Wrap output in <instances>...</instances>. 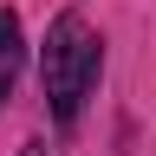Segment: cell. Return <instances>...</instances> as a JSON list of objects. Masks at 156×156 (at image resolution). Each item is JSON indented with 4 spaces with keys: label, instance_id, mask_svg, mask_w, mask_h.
Listing matches in <instances>:
<instances>
[{
    "label": "cell",
    "instance_id": "3957f363",
    "mask_svg": "<svg viewBox=\"0 0 156 156\" xmlns=\"http://www.w3.org/2000/svg\"><path fill=\"white\" fill-rule=\"evenodd\" d=\"M20 156H46V143H39V136H33V143H20Z\"/></svg>",
    "mask_w": 156,
    "mask_h": 156
},
{
    "label": "cell",
    "instance_id": "7a4b0ae2",
    "mask_svg": "<svg viewBox=\"0 0 156 156\" xmlns=\"http://www.w3.org/2000/svg\"><path fill=\"white\" fill-rule=\"evenodd\" d=\"M20 65H26V33H20L13 7H0V111H7V98L20 85Z\"/></svg>",
    "mask_w": 156,
    "mask_h": 156
},
{
    "label": "cell",
    "instance_id": "6da1fadb",
    "mask_svg": "<svg viewBox=\"0 0 156 156\" xmlns=\"http://www.w3.org/2000/svg\"><path fill=\"white\" fill-rule=\"evenodd\" d=\"M98 78H104V39L78 7H65L46 26V46H39V85H46V111L58 130H72L85 117Z\"/></svg>",
    "mask_w": 156,
    "mask_h": 156
}]
</instances>
